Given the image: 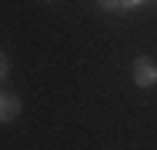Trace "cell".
I'll return each instance as SVG.
<instances>
[{
    "label": "cell",
    "instance_id": "obj_1",
    "mask_svg": "<svg viewBox=\"0 0 157 150\" xmlns=\"http://www.w3.org/2000/svg\"><path fill=\"white\" fill-rule=\"evenodd\" d=\"M130 77H134L137 87H154V84H157V63L151 57H137V60H134Z\"/></svg>",
    "mask_w": 157,
    "mask_h": 150
},
{
    "label": "cell",
    "instance_id": "obj_2",
    "mask_svg": "<svg viewBox=\"0 0 157 150\" xmlns=\"http://www.w3.org/2000/svg\"><path fill=\"white\" fill-rule=\"evenodd\" d=\"M20 110H24V103H20L17 93H0V123L17 120V117H20Z\"/></svg>",
    "mask_w": 157,
    "mask_h": 150
},
{
    "label": "cell",
    "instance_id": "obj_3",
    "mask_svg": "<svg viewBox=\"0 0 157 150\" xmlns=\"http://www.w3.org/2000/svg\"><path fill=\"white\" fill-rule=\"evenodd\" d=\"M97 3H100L104 10H110V13H121V10H127V7H130L127 0H97Z\"/></svg>",
    "mask_w": 157,
    "mask_h": 150
},
{
    "label": "cell",
    "instance_id": "obj_4",
    "mask_svg": "<svg viewBox=\"0 0 157 150\" xmlns=\"http://www.w3.org/2000/svg\"><path fill=\"white\" fill-rule=\"evenodd\" d=\"M7 73H10V60H7V54L0 50V80H3Z\"/></svg>",
    "mask_w": 157,
    "mask_h": 150
},
{
    "label": "cell",
    "instance_id": "obj_5",
    "mask_svg": "<svg viewBox=\"0 0 157 150\" xmlns=\"http://www.w3.org/2000/svg\"><path fill=\"white\" fill-rule=\"evenodd\" d=\"M127 3H130V7H134V3H144V0H127Z\"/></svg>",
    "mask_w": 157,
    "mask_h": 150
},
{
    "label": "cell",
    "instance_id": "obj_6",
    "mask_svg": "<svg viewBox=\"0 0 157 150\" xmlns=\"http://www.w3.org/2000/svg\"><path fill=\"white\" fill-rule=\"evenodd\" d=\"M50 3H54V0H50Z\"/></svg>",
    "mask_w": 157,
    "mask_h": 150
}]
</instances>
